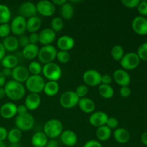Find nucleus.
I'll return each instance as SVG.
<instances>
[{"instance_id": "f257e3e1", "label": "nucleus", "mask_w": 147, "mask_h": 147, "mask_svg": "<svg viewBox=\"0 0 147 147\" xmlns=\"http://www.w3.org/2000/svg\"><path fill=\"white\" fill-rule=\"evenodd\" d=\"M6 96L10 100H20L24 97L26 88L22 83L15 81L14 80H9L4 86Z\"/></svg>"}, {"instance_id": "f03ea898", "label": "nucleus", "mask_w": 147, "mask_h": 147, "mask_svg": "<svg viewBox=\"0 0 147 147\" xmlns=\"http://www.w3.org/2000/svg\"><path fill=\"white\" fill-rule=\"evenodd\" d=\"M63 131V125L60 120L52 119L47 121L43 126V132L48 139H55Z\"/></svg>"}, {"instance_id": "7ed1b4c3", "label": "nucleus", "mask_w": 147, "mask_h": 147, "mask_svg": "<svg viewBox=\"0 0 147 147\" xmlns=\"http://www.w3.org/2000/svg\"><path fill=\"white\" fill-rule=\"evenodd\" d=\"M57 50L55 46L50 45L42 46L40 48L37 55L39 61L44 65L48 64V63H53L56 59Z\"/></svg>"}, {"instance_id": "20e7f679", "label": "nucleus", "mask_w": 147, "mask_h": 147, "mask_svg": "<svg viewBox=\"0 0 147 147\" xmlns=\"http://www.w3.org/2000/svg\"><path fill=\"white\" fill-rule=\"evenodd\" d=\"M45 84V81L41 76H30L25 82V88L30 93L40 94L43 92Z\"/></svg>"}, {"instance_id": "39448f33", "label": "nucleus", "mask_w": 147, "mask_h": 147, "mask_svg": "<svg viewBox=\"0 0 147 147\" xmlns=\"http://www.w3.org/2000/svg\"><path fill=\"white\" fill-rule=\"evenodd\" d=\"M42 73L49 81L57 82L62 76V69L59 65L55 63H50L44 65Z\"/></svg>"}, {"instance_id": "423d86ee", "label": "nucleus", "mask_w": 147, "mask_h": 147, "mask_svg": "<svg viewBox=\"0 0 147 147\" xmlns=\"http://www.w3.org/2000/svg\"><path fill=\"white\" fill-rule=\"evenodd\" d=\"M16 128L20 129L21 131H30L34 127V119L32 114L27 113L23 115H17L15 118Z\"/></svg>"}, {"instance_id": "0eeeda50", "label": "nucleus", "mask_w": 147, "mask_h": 147, "mask_svg": "<svg viewBox=\"0 0 147 147\" xmlns=\"http://www.w3.org/2000/svg\"><path fill=\"white\" fill-rule=\"evenodd\" d=\"M141 60L136 53L130 52L126 53L120 61L122 68L125 70H132L136 69L140 64Z\"/></svg>"}, {"instance_id": "6e6552de", "label": "nucleus", "mask_w": 147, "mask_h": 147, "mask_svg": "<svg viewBox=\"0 0 147 147\" xmlns=\"http://www.w3.org/2000/svg\"><path fill=\"white\" fill-rule=\"evenodd\" d=\"M79 98L73 90H66L63 92L59 99V103L65 109H73L78 103Z\"/></svg>"}, {"instance_id": "1a4fd4ad", "label": "nucleus", "mask_w": 147, "mask_h": 147, "mask_svg": "<svg viewBox=\"0 0 147 147\" xmlns=\"http://www.w3.org/2000/svg\"><path fill=\"white\" fill-rule=\"evenodd\" d=\"M101 76L97 70L90 69L83 73V80L87 86L95 87L101 84Z\"/></svg>"}, {"instance_id": "9d476101", "label": "nucleus", "mask_w": 147, "mask_h": 147, "mask_svg": "<svg viewBox=\"0 0 147 147\" xmlns=\"http://www.w3.org/2000/svg\"><path fill=\"white\" fill-rule=\"evenodd\" d=\"M26 24H27V19L20 15L16 16L11 20V22L10 24L11 32H12L14 35H22L27 30H26Z\"/></svg>"}, {"instance_id": "9b49d317", "label": "nucleus", "mask_w": 147, "mask_h": 147, "mask_svg": "<svg viewBox=\"0 0 147 147\" xmlns=\"http://www.w3.org/2000/svg\"><path fill=\"white\" fill-rule=\"evenodd\" d=\"M37 13L44 17L53 16L55 12V6L48 0H41L36 4Z\"/></svg>"}, {"instance_id": "f8f14e48", "label": "nucleus", "mask_w": 147, "mask_h": 147, "mask_svg": "<svg viewBox=\"0 0 147 147\" xmlns=\"http://www.w3.org/2000/svg\"><path fill=\"white\" fill-rule=\"evenodd\" d=\"M131 27L134 32L139 35L147 34V19L142 16H136L134 18Z\"/></svg>"}, {"instance_id": "ddd939ff", "label": "nucleus", "mask_w": 147, "mask_h": 147, "mask_svg": "<svg viewBox=\"0 0 147 147\" xmlns=\"http://www.w3.org/2000/svg\"><path fill=\"white\" fill-rule=\"evenodd\" d=\"M19 15L24 17L25 19H29L30 17L37 16V8L36 4L31 1H25L20 4L19 7Z\"/></svg>"}, {"instance_id": "4468645a", "label": "nucleus", "mask_w": 147, "mask_h": 147, "mask_svg": "<svg viewBox=\"0 0 147 147\" xmlns=\"http://www.w3.org/2000/svg\"><path fill=\"white\" fill-rule=\"evenodd\" d=\"M113 79L119 86H129L131 83V77L126 70L123 69H118L115 70L113 75Z\"/></svg>"}, {"instance_id": "2eb2a0df", "label": "nucleus", "mask_w": 147, "mask_h": 147, "mask_svg": "<svg viewBox=\"0 0 147 147\" xmlns=\"http://www.w3.org/2000/svg\"><path fill=\"white\" fill-rule=\"evenodd\" d=\"M30 76L27 67L23 65H17V67L12 69V77L13 80L19 82L20 83H25L27 79Z\"/></svg>"}, {"instance_id": "dca6fc26", "label": "nucleus", "mask_w": 147, "mask_h": 147, "mask_svg": "<svg viewBox=\"0 0 147 147\" xmlns=\"http://www.w3.org/2000/svg\"><path fill=\"white\" fill-rule=\"evenodd\" d=\"M39 42L43 46L50 45L56 39V32L51 28H45L39 33Z\"/></svg>"}, {"instance_id": "f3484780", "label": "nucleus", "mask_w": 147, "mask_h": 147, "mask_svg": "<svg viewBox=\"0 0 147 147\" xmlns=\"http://www.w3.org/2000/svg\"><path fill=\"white\" fill-rule=\"evenodd\" d=\"M109 116L103 111H96L92 113L89 117V122L93 126L96 128L105 126L106 124Z\"/></svg>"}, {"instance_id": "a211bd4d", "label": "nucleus", "mask_w": 147, "mask_h": 147, "mask_svg": "<svg viewBox=\"0 0 147 147\" xmlns=\"http://www.w3.org/2000/svg\"><path fill=\"white\" fill-rule=\"evenodd\" d=\"M17 108L14 103L7 102L3 104L0 108V115L5 119H10L17 115Z\"/></svg>"}, {"instance_id": "6ab92c4d", "label": "nucleus", "mask_w": 147, "mask_h": 147, "mask_svg": "<svg viewBox=\"0 0 147 147\" xmlns=\"http://www.w3.org/2000/svg\"><path fill=\"white\" fill-rule=\"evenodd\" d=\"M60 140L62 143L66 146H74L78 142V136L73 131H63L60 135Z\"/></svg>"}, {"instance_id": "aec40b11", "label": "nucleus", "mask_w": 147, "mask_h": 147, "mask_svg": "<svg viewBox=\"0 0 147 147\" xmlns=\"http://www.w3.org/2000/svg\"><path fill=\"white\" fill-rule=\"evenodd\" d=\"M57 46L60 50L68 52L74 47L75 40L68 35L61 36L57 39Z\"/></svg>"}, {"instance_id": "412c9836", "label": "nucleus", "mask_w": 147, "mask_h": 147, "mask_svg": "<svg viewBox=\"0 0 147 147\" xmlns=\"http://www.w3.org/2000/svg\"><path fill=\"white\" fill-rule=\"evenodd\" d=\"M41 103V98L37 93H30L27 95L24 100V105L30 111H34L39 108Z\"/></svg>"}, {"instance_id": "4be33fe9", "label": "nucleus", "mask_w": 147, "mask_h": 147, "mask_svg": "<svg viewBox=\"0 0 147 147\" xmlns=\"http://www.w3.org/2000/svg\"><path fill=\"white\" fill-rule=\"evenodd\" d=\"M78 106H79V109L83 112L86 113H91L96 109V104L94 101L88 98H83L79 99Z\"/></svg>"}, {"instance_id": "5701e85b", "label": "nucleus", "mask_w": 147, "mask_h": 147, "mask_svg": "<svg viewBox=\"0 0 147 147\" xmlns=\"http://www.w3.org/2000/svg\"><path fill=\"white\" fill-rule=\"evenodd\" d=\"M113 138L119 144H126L129 142L131 138L130 133L123 128H118L113 132Z\"/></svg>"}, {"instance_id": "b1692460", "label": "nucleus", "mask_w": 147, "mask_h": 147, "mask_svg": "<svg viewBox=\"0 0 147 147\" xmlns=\"http://www.w3.org/2000/svg\"><path fill=\"white\" fill-rule=\"evenodd\" d=\"M39 50L40 48L37 45L29 44L28 45L23 48L22 55V57L27 60H34V58L37 57Z\"/></svg>"}, {"instance_id": "393cba45", "label": "nucleus", "mask_w": 147, "mask_h": 147, "mask_svg": "<svg viewBox=\"0 0 147 147\" xmlns=\"http://www.w3.org/2000/svg\"><path fill=\"white\" fill-rule=\"evenodd\" d=\"M48 138L43 131H37L32 135L31 143L34 147H45Z\"/></svg>"}, {"instance_id": "a878e982", "label": "nucleus", "mask_w": 147, "mask_h": 147, "mask_svg": "<svg viewBox=\"0 0 147 147\" xmlns=\"http://www.w3.org/2000/svg\"><path fill=\"white\" fill-rule=\"evenodd\" d=\"M42 26V20L37 16L30 17L27 20L26 30L30 33L37 32L40 30Z\"/></svg>"}, {"instance_id": "bb28decb", "label": "nucleus", "mask_w": 147, "mask_h": 147, "mask_svg": "<svg viewBox=\"0 0 147 147\" xmlns=\"http://www.w3.org/2000/svg\"><path fill=\"white\" fill-rule=\"evenodd\" d=\"M2 44L5 48L6 51L8 52H14L18 50L19 42L18 39L14 36H9L4 39L2 42Z\"/></svg>"}, {"instance_id": "cd10ccee", "label": "nucleus", "mask_w": 147, "mask_h": 147, "mask_svg": "<svg viewBox=\"0 0 147 147\" xmlns=\"http://www.w3.org/2000/svg\"><path fill=\"white\" fill-rule=\"evenodd\" d=\"M19 59L14 55H7L1 60V64L4 68L14 69L18 65Z\"/></svg>"}, {"instance_id": "c85d7f7f", "label": "nucleus", "mask_w": 147, "mask_h": 147, "mask_svg": "<svg viewBox=\"0 0 147 147\" xmlns=\"http://www.w3.org/2000/svg\"><path fill=\"white\" fill-rule=\"evenodd\" d=\"M60 90V86L57 82L56 81H47L46 82L45 84L44 89H43V92L45 94L50 97H53L55 96Z\"/></svg>"}, {"instance_id": "c756f323", "label": "nucleus", "mask_w": 147, "mask_h": 147, "mask_svg": "<svg viewBox=\"0 0 147 147\" xmlns=\"http://www.w3.org/2000/svg\"><path fill=\"white\" fill-rule=\"evenodd\" d=\"M112 134V131L107 126H102L97 128L96 135L97 139L100 142H106L109 140Z\"/></svg>"}, {"instance_id": "7c9ffc66", "label": "nucleus", "mask_w": 147, "mask_h": 147, "mask_svg": "<svg viewBox=\"0 0 147 147\" xmlns=\"http://www.w3.org/2000/svg\"><path fill=\"white\" fill-rule=\"evenodd\" d=\"M60 14L63 18L65 20H70L74 15V7L69 1H66L63 5L60 7Z\"/></svg>"}, {"instance_id": "2f4dec72", "label": "nucleus", "mask_w": 147, "mask_h": 147, "mask_svg": "<svg viewBox=\"0 0 147 147\" xmlns=\"http://www.w3.org/2000/svg\"><path fill=\"white\" fill-rule=\"evenodd\" d=\"M11 17V11L8 6L0 4V24H8Z\"/></svg>"}, {"instance_id": "473e14b6", "label": "nucleus", "mask_w": 147, "mask_h": 147, "mask_svg": "<svg viewBox=\"0 0 147 147\" xmlns=\"http://www.w3.org/2000/svg\"><path fill=\"white\" fill-rule=\"evenodd\" d=\"M22 136V134L21 131L17 128H14L8 131L7 139L11 144H19V142H20Z\"/></svg>"}, {"instance_id": "72a5a7b5", "label": "nucleus", "mask_w": 147, "mask_h": 147, "mask_svg": "<svg viewBox=\"0 0 147 147\" xmlns=\"http://www.w3.org/2000/svg\"><path fill=\"white\" fill-rule=\"evenodd\" d=\"M100 96L105 99H111L114 95V90L110 85L100 84L98 87Z\"/></svg>"}, {"instance_id": "f704fd0d", "label": "nucleus", "mask_w": 147, "mask_h": 147, "mask_svg": "<svg viewBox=\"0 0 147 147\" xmlns=\"http://www.w3.org/2000/svg\"><path fill=\"white\" fill-rule=\"evenodd\" d=\"M111 55L112 58L116 61L120 62L121 59L123 58V55H125L124 50L123 47L120 45H116L113 46L111 50Z\"/></svg>"}, {"instance_id": "c9c22d12", "label": "nucleus", "mask_w": 147, "mask_h": 147, "mask_svg": "<svg viewBox=\"0 0 147 147\" xmlns=\"http://www.w3.org/2000/svg\"><path fill=\"white\" fill-rule=\"evenodd\" d=\"M27 69L30 76H40V73L42 72V66L37 61H32Z\"/></svg>"}, {"instance_id": "e433bc0d", "label": "nucleus", "mask_w": 147, "mask_h": 147, "mask_svg": "<svg viewBox=\"0 0 147 147\" xmlns=\"http://www.w3.org/2000/svg\"><path fill=\"white\" fill-rule=\"evenodd\" d=\"M63 19L60 17H54L51 21V29L55 32H59L61 31L63 28Z\"/></svg>"}, {"instance_id": "4c0bfd02", "label": "nucleus", "mask_w": 147, "mask_h": 147, "mask_svg": "<svg viewBox=\"0 0 147 147\" xmlns=\"http://www.w3.org/2000/svg\"><path fill=\"white\" fill-rule=\"evenodd\" d=\"M56 58L58 60L59 63L65 64V63H68L69 60H70V55L69 52L60 50V51H57Z\"/></svg>"}, {"instance_id": "58836bf2", "label": "nucleus", "mask_w": 147, "mask_h": 147, "mask_svg": "<svg viewBox=\"0 0 147 147\" xmlns=\"http://www.w3.org/2000/svg\"><path fill=\"white\" fill-rule=\"evenodd\" d=\"M136 54L139 56V59L144 61H147V42L141 45L137 50Z\"/></svg>"}, {"instance_id": "ea45409f", "label": "nucleus", "mask_w": 147, "mask_h": 147, "mask_svg": "<svg viewBox=\"0 0 147 147\" xmlns=\"http://www.w3.org/2000/svg\"><path fill=\"white\" fill-rule=\"evenodd\" d=\"M75 93L79 98H83L86 97L87 94L88 93V88L86 85L81 84L76 88Z\"/></svg>"}, {"instance_id": "a19ab883", "label": "nucleus", "mask_w": 147, "mask_h": 147, "mask_svg": "<svg viewBox=\"0 0 147 147\" xmlns=\"http://www.w3.org/2000/svg\"><path fill=\"white\" fill-rule=\"evenodd\" d=\"M10 32H11V28L9 23L0 24V37H2L4 39L6 38L9 36Z\"/></svg>"}, {"instance_id": "79ce46f5", "label": "nucleus", "mask_w": 147, "mask_h": 147, "mask_svg": "<svg viewBox=\"0 0 147 147\" xmlns=\"http://www.w3.org/2000/svg\"><path fill=\"white\" fill-rule=\"evenodd\" d=\"M136 8H137L138 12L141 14V16L142 17L147 16V1H145V0L140 1Z\"/></svg>"}, {"instance_id": "37998d69", "label": "nucleus", "mask_w": 147, "mask_h": 147, "mask_svg": "<svg viewBox=\"0 0 147 147\" xmlns=\"http://www.w3.org/2000/svg\"><path fill=\"white\" fill-rule=\"evenodd\" d=\"M119 120H118L116 118L109 117L107 122H106V126H107L111 130H112V129H115V130H116V129H118V127H119Z\"/></svg>"}, {"instance_id": "c03bdc74", "label": "nucleus", "mask_w": 147, "mask_h": 147, "mask_svg": "<svg viewBox=\"0 0 147 147\" xmlns=\"http://www.w3.org/2000/svg\"><path fill=\"white\" fill-rule=\"evenodd\" d=\"M140 0H122L121 1L123 5L129 9L136 8Z\"/></svg>"}, {"instance_id": "a18cd8bd", "label": "nucleus", "mask_w": 147, "mask_h": 147, "mask_svg": "<svg viewBox=\"0 0 147 147\" xmlns=\"http://www.w3.org/2000/svg\"><path fill=\"white\" fill-rule=\"evenodd\" d=\"M19 42V45L20 47H22V48L25 47L26 46L30 44V41H29V37L28 36L24 35V34H22V35L20 36L18 39Z\"/></svg>"}, {"instance_id": "49530a36", "label": "nucleus", "mask_w": 147, "mask_h": 147, "mask_svg": "<svg viewBox=\"0 0 147 147\" xmlns=\"http://www.w3.org/2000/svg\"><path fill=\"white\" fill-rule=\"evenodd\" d=\"M131 94V90L129 86H123L120 88V95L123 98H128Z\"/></svg>"}, {"instance_id": "de8ad7c7", "label": "nucleus", "mask_w": 147, "mask_h": 147, "mask_svg": "<svg viewBox=\"0 0 147 147\" xmlns=\"http://www.w3.org/2000/svg\"><path fill=\"white\" fill-rule=\"evenodd\" d=\"M29 41H30V44L33 45H37L39 42V34L37 32L34 33H30V35L28 36Z\"/></svg>"}, {"instance_id": "09e8293b", "label": "nucleus", "mask_w": 147, "mask_h": 147, "mask_svg": "<svg viewBox=\"0 0 147 147\" xmlns=\"http://www.w3.org/2000/svg\"><path fill=\"white\" fill-rule=\"evenodd\" d=\"M83 147H103V145L98 141L89 140L86 142Z\"/></svg>"}, {"instance_id": "8fccbe9b", "label": "nucleus", "mask_w": 147, "mask_h": 147, "mask_svg": "<svg viewBox=\"0 0 147 147\" xmlns=\"http://www.w3.org/2000/svg\"><path fill=\"white\" fill-rule=\"evenodd\" d=\"M113 80V78L109 74H103L101 76V84L110 85Z\"/></svg>"}, {"instance_id": "3c124183", "label": "nucleus", "mask_w": 147, "mask_h": 147, "mask_svg": "<svg viewBox=\"0 0 147 147\" xmlns=\"http://www.w3.org/2000/svg\"><path fill=\"white\" fill-rule=\"evenodd\" d=\"M28 109L26 107L25 105H20V106H17V115H23L25 114V113H28Z\"/></svg>"}, {"instance_id": "603ef678", "label": "nucleus", "mask_w": 147, "mask_h": 147, "mask_svg": "<svg viewBox=\"0 0 147 147\" xmlns=\"http://www.w3.org/2000/svg\"><path fill=\"white\" fill-rule=\"evenodd\" d=\"M7 135H8V131L7 129L3 126H0V141L4 142V140L7 139Z\"/></svg>"}, {"instance_id": "864d4df0", "label": "nucleus", "mask_w": 147, "mask_h": 147, "mask_svg": "<svg viewBox=\"0 0 147 147\" xmlns=\"http://www.w3.org/2000/svg\"><path fill=\"white\" fill-rule=\"evenodd\" d=\"M45 147H58V142L55 139H50L47 142Z\"/></svg>"}, {"instance_id": "5fc2aeb1", "label": "nucleus", "mask_w": 147, "mask_h": 147, "mask_svg": "<svg viewBox=\"0 0 147 147\" xmlns=\"http://www.w3.org/2000/svg\"><path fill=\"white\" fill-rule=\"evenodd\" d=\"M6 50L3 45L2 42H0V61L6 56Z\"/></svg>"}, {"instance_id": "6e6d98bb", "label": "nucleus", "mask_w": 147, "mask_h": 147, "mask_svg": "<svg viewBox=\"0 0 147 147\" xmlns=\"http://www.w3.org/2000/svg\"><path fill=\"white\" fill-rule=\"evenodd\" d=\"M1 72L5 78L10 77V76H11V74H12V70L9 68H3V70Z\"/></svg>"}, {"instance_id": "4d7b16f0", "label": "nucleus", "mask_w": 147, "mask_h": 147, "mask_svg": "<svg viewBox=\"0 0 147 147\" xmlns=\"http://www.w3.org/2000/svg\"><path fill=\"white\" fill-rule=\"evenodd\" d=\"M6 78L4 77V75L2 74L1 71H0V87H4L6 84Z\"/></svg>"}, {"instance_id": "13d9d810", "label": "nucleus", "mask_w": 147, "mask_h": 147, "mask_svg": "<svg viewBox=\"0 0 147 147\" xmlns=\"http://www.w3.org/2000/svg\"><path fill=\"white\" fill-rule=\"evenodd\" d=\"M141 141L144 145L147 146V131L144 132L141 136Z\"/></svg>"}, {"instance_id": "bf43d9fd", "label": "nucleus", "mask_w": 147, "mask_h": 147, "mask_svg": "<svg viewBox=\"0 0 147 147\" xmlns=\"http://www.w3.org/2000/svg\"><path fill=\"white\" fill-rule=\"evenodd\" d=\"M66 1H65V0H54V1H53L52 2L54 4L55 6L57 5V6H60V7H61V6L63 5Z\"/></svg>"}, {"instance_id": "052dcab7", "label": "nucleus", "mask_w": 147, "mask_h": 147, "mask_svg": "<svg viewBox=\"0 0 147 147\" xmlns=\"http://www.w3.org/2000/svg\"><path fill=\"white\" fill-rule=\"evenodd\" d=\"M6 96L5 90H4V87H0V100L4 98Z\"/></svg>"}, {"instance_id": "680f3d73", "label": "nucleus", "mask_w": 147, "mask_h": 147, "mask_svg": "<svg viewBox=\"0 0 147 147\" xmlns=\"http://www.w3.org/2000/svg\"><path fill=\"white\" fill-rule=\"evenodd\" d=\"M0 147H7V146H6V144H4V142L0 141Z\"/></svg>"}, {"instance_id": "e2e57ef3", "label": "nucleus", "mask_w": 147, "mask_h": 147, "mask_svg": "<svg viewBox=\"0 0 147 147\" xmlns=\"http://www.w3.org/2000/svg\"><path fill=\"white\" fill-rule=\"evenodd\" d=\"M1 61H0V67H1Z\"/></svg>"}]
</instances>
